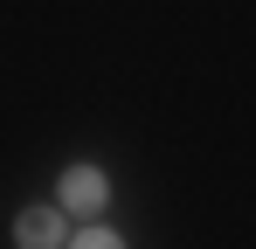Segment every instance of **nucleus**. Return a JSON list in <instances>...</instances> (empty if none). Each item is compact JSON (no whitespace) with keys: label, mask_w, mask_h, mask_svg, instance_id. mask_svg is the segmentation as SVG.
<instances>
[{"label":"nucleus","mask_w":256,"mask_h":249,"mask_svg":"<svg viewBox=\"0 0 256 249\" xmlns=\"http://www.w3.org/2000/svg\"><path fill=\"white\" fill-rule=\"evenodd\" d=\"M56 236H62V214L56 208H28L21 214V249H56Z\"/></svg>","instance_id":"nucleus-1"},{"label":"nucleus","mask_w":256,"mask_h":249,"mask_svg":"<svg viewBox=\"0 0 256 249\" xmlns=\"http://www.w3.org/2000/svg\"><path fill=\"white\" fill-rule=\"evenodd\" d=\"M62 208H104V173L76 166V173L62 180Z\"/></svg>","instance_id":"nucleus-2"},{"label":"nucleus","mask_w":256,"mask_h":249,"mask_svg":"<svg viewBox=\"0 0 256 249\" xmlns=\"http://www.w3.org/2000/svg\"><path fill=\"white\" fill-rule=\"evenodd\" d=\"M70 249H125V242H118V236H104V228H84Z\"/></svg>","instance_id":"nucleus-3"}]
</instances>
